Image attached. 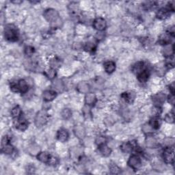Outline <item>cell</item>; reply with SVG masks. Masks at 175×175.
Listing matches in <instances>:
<instances>
[{
  "mask_svg": "<svg viewBox=\"0 0 175 175\" xmlns=\"http://www.w3.org/2000/svg\"><path fill=\"white\" fill-rule=\"evenodd\" d=\"M44 18L50 23L53 27H58L60 25L62 22L59 13L56 10L53 8H48L45 10L43 12Z\"/></svg>",
  "mask_w": 175,
  "mask_h": 175,
  "instance_id": "1",
  "label": "cell"
},
{
  "mask_svg": "<svg viewBox=\"0 0 175 175\" xmlns=\"http://www.w3.org/2000/svg\"><path fill=\"white\" fill-rule=\"evenodd\" d=\"M19 31L13 24H8L4 28L5 39L10 42H15L19 39Z\"/></svg>",
  "mask_w": 175,
  "mask_h": 175,
  "instance_id": "2",
  "label": "cell"
},
{
  "mask_svg": "<svg viewBox=\"0 0 175 175\" xmlns=\"http://www.w3.org/2000/svg\"><path fill=\"white\" fill-rule=\"evenodd\" d=\"M49 118V114H47L45 109H43L37 113L35 118H34V123L37 127H40L47 124Z\"/></svg>",
  "mask_w": 175,
  "mask_h": 175,
  "instance_id": "3",
  "label": "cell"
},
{
  "mask_svg": "<svg viewBox=\"0 0 175 175\" xmlns=\"http://www.w3.org/2000/svg\"><path fill=\"white\" fill-rule=\"evenodd\" d=\"M127 164L131 169L134 170H138L142 166V160L139 156L133 155L129 157Z\"/></svg>",
  "mask_w": 175,
  "mask_h": 175,
  "instance_id": "4",
  "label": "cell"
},
{
  "mask_svg": "<svg viewBox=\"0 0 175 175\" xmlns=\"http://www.w3.org/2000/svg\"><path fill=\"white\" fill-rule=\"evenodd\" d=\"M14 150H15L14 146L9 143L8 137L5 136L2 141V151L6 155H11Z\"/></svg>",
  "mask_w": 175,
  "mask_h": 175,
  "instance_id": "5",
  "label": "cell"
},
{
  "mask_svg": "<svg viewBox=\"0 0 175 175\" xmlns=\"http://www.w3.org/2000/svg\"><path fill=\"white\" fill-rule=\"evenodd\" d=\"M92 26L98 32H103L107 27V23L102 17H97V18L94 19L93 22H92Z\"/></svg>",
  "mask_w": 175,
  "mask_h": 175,
  "instance_id": "6",
  "label": "cell"
},
{
  "mask_svg": "<svg viewBox=\"0 0 175 175\" xmlns=\"http://www.w3.org/2000/svg\"><path fill=\"white\" fill-rule=\"evenodd\" d=\"M163 158L166 163H173L174 162V148L173 146L166 147L163 153Z\"/></svg>",
  "mask_w": 175,
  "mask_h": 175,
  "instance_id": "7",
  "label": "cell"
},
{
  "mask_svg": "<svg viewBox=\"0 0 175 175\" xmlns=\"http://www.w3.org/2000/svg\"><path fill=\"white\" fill-rule=\"evenodd\" d=\"M15 125L16 129L19 130V131H25L28 127V122H27V119L22 115L19 118L15 119Z\"/></svg>",
  "mask_w": 175,
  "mask_h": 175,
  "instance_id": "8",
  "label": "cell"
},
{
  "mask_svg": "<svg viewBox=\"0 0 175 175\" xmlns=\"http://www.w3.org/2000/svg\"><path fill=\"white\" fill-rule=\"evenodd\" d=\"M73 132L75 133V136L80 140L84 139L85 137V135H86V131H85L84 127L80 125L75 127L73 129Z\"/></svg>",
  "mask_w": 175,
  "mask_h": 175,
  "instance_id": "9",
  "label": "cell"
},
{
  "mask_svg": "<svg viewBox=\"0 0 175 175\" xmlns=\"http://www.w3.org/2000/svg\"><path fill=\"white\" fill-rule=\"evenodd\" d=\"M57 97V92L52 90H47L43 94V100L45 102H51L53 101Z\"/></svg>",
  "mask_w": 175,
  "mask_h": 175,
  "instance_id": "10",
  "label": "cell"
},
{
  "mask_svg": "<svg viewBox=\"0 0 175 175\" xmlns=\"http://www.w3.org/2000/svg\"><path fill=\"white\" fill-rule=\"evenodd\" d=\"M57 138L61 142H65L69 138V133L67 129H60L57 133Z\"/></svg>",
  "mask_w": 175,
  "mask_h": 175,
  "instance_id": "11",
  "label": "cell"
},
{
  "mask_svg": "<svg viewBox=\"0 0 175 175\" xmlns=\"http://www.w3.org/2000/svg\"><path fill=\"white\" fill-rule=\"evenodd\" d=\"M146 146L149 149L156 148L158 145V142L155 137L151 135H147V137L145 139Z\"/></svg>",
  "mask_w": 175,
  "mask_h": 175,
  "instance_id": "12",
  "label": "cell"
},
{
  "mask_svg": "<svg viewBox=\"0 0 175 175\" xmlns=\"http://www.w3.org/2000/svg\"><path fill=\"white\" fill-rule=\"evenodd\" d=\"M90 86L85 81H80L77 85V90L81 94H87L90 92Z\"/></svg>",
  "mask_w": 175,
  "mask_h": 175,
  "instance_id": "13",
  "label": "cell"
},
{
  "mask_svg": "<svg viewBox=\"0 0 175 175\" xmlns=\"http://www.w3.org/2000/svg\"><path fill=\"white\" fill-rule=\"evenodd\" d=\"M17 88H18V90L19 92L22 94L27 93L28 92L29 85L28 83L25 80H20L16 83Z\"/></svg>",
  "mask_w": 175,
  "mask_h": 175,
  "instance_id": "14",
  "label": "cell"
},
{
  "mask_svg": "<svg viewBox=\"0 0 175 175\" xmlns=\"http://www.w3.org/2000/svg\"><path fill=\"white\" fill-rule=\"evenodd\" d=\"M173 35L172 34H169L168 32L163 33L161 34L159 38V43L163 45H166V44H169L171 43L172 40Z\"/></svg>",
  "mask_w": 175,
  "mask_h": 175,
  "instance_id": "15",
  "label": "cell"
},
{
  "mask_svg": "<svg viewBox=\"0 0 175 175\" xmlns=\"http://www.w3.org/2000/svg\"><path fill=\"white\" fill-rule=\"evenodd\" d=\"M170 15V11L169 9L166 8H160L158 11L157 12L156 16L157 19L161 20H165L167 18H168Z\"/></svg>",
  "mask_w": 175,
  "mask_h": 175,
  "instance_id": "16",
  "label": "cell"
},
{
  "mask_svg": "<svg viewBox=\"0 0 175 175\" xmlns=\"http://www.w3.org/2000/svg\"><path fill=\"white\" fill-rule=\"evenodd\" d=\"M166 99V95L165 94L162 93V92H158V93L153 95L152 97L153 102L157 106H159L162 105L163 103L165 101Z\"/></svg>",
  "mask_w": 175,
  "mask_h": 175,
  "instance_id": "17",
  "label": "cell"
},
{
  "mask_svg": "<svg viewBox=\"0 0 175 175\" xmlns=\"http://www.w3.org/2000/svg\"><path fill=\"white\" fill-rule=\"evenodd\" d=\"M97 101V99L96 95L94 93H90L88 92L85 94V104L88 106H93L96 104Z\"/></svg>",
  "mask_w": 175,
  "mask_h": 175,
  "instance_id": "18",
  "label": "cell"
},
{
  "mask_svg": "<svg viewBox=\"0 0 175 175\" xmlns=\"http://www.w3.org/2000/svg\"><path fill=\"white\" fill-rule=\"evenodd\" d=\"M136 97V92L133 91H127L124 92V93L122 94V99H124L125 102L128 103V104H132V103L134 101Z\"/></svg>",
  "mask_w": 175,
  "mask_h": 175,
  "instance_id": "19",
  "label": "cell"
},
{
  "mask_svg": "<svg viewBox=\"0 0 175 175\" xmlns=\"http://www.w3.org/2000/svg\"><path fill=\"white\" fill-rule=\"evenodd\" d=\"M37 159L40 161V162L44 163H49V161L51 159V155L49 153L47 152H40L38 155H36Z\"/></svg>",
  "mask_w": 175,
  "mask_h": 175,
  "instance_id": "20",
  "label": "cell"
},
{
  "mask_svg": "<svg viewBox=\"0 0 175 175\" xmlns=\"http://www.w3.org/2000/svg\"><path fill=\"white\" fill-rule=\"evenodd\" d=\"M98 149L99 153H100L103 157H109L112 153L111 149L109 148L108 146L106 145L105 144V145L98 146Z\"/></svg>",
  "mask_w": 175,
  "mask_h": 175,
  "instance_id": "21",
  "label": "cell"
},
{
  "mask_svg": "<svg viewBox=\"0 0 175 175\" xmlns=\"http://www.w3.org/2000/svg\"><path fill=\"white\" fill-rule=\"evenodd\" d=\"M162 53L166 58H170L171 56H173L174 54V45L171 44L164 45L162 50Z\"/></svg>",
  "mask_w": 175,
  "mask_h": 175,
  "instance_id": "22",
  "label": "cell"
},
{
  "mask_svg": "<svg viewBox=\"0 0 175 175\" xmlns=\"http://www.w3.org/2000/svg\"><path fill=\"white\" fill-rule=\"evenodd\" d=\"M104 67L106 73L111 74L116 70V64L113 61H107L104 63Z\"/></svg>",
  "mask_w": 175,
  "mask_h": 175,
  "instance_id": "23",
  "label": "cell"
},
{
  "mask_svg": "<svg viewBox=\"0 0 175 175\" xmlns=\"http://www.w3.org/2000/svg\"><path fill=\"white\" fill-rule=\"evenodd\" d=\"M137 77H138V80L140 83H145L149 78V73L147 70H143L137 75Z\"/></svg>",
  "mask_w": 175,
  "mask_h": 175,
  "instance_id": "24",
  "label": "cell"
},
{
  "mask_svg": "<svg viewBox=\"0 0 175 175\" xmlns=\"http://www.w3.org/2000/svg\"><path fill=\"white\" fill-rule=\"evenodd\" d=\"M121 151L124 153H130L132 152L133 146L132 145L131 143L129 142H123L122 145H121Z\"/></svg>",
  "mask_w": 175,
  "mask_h": 175,
  "instance_id": "25",
  "label": "cell"
},
{
  "mask_svg": "<svg viewBox=\"0 0 175 175\" xmlns=\"http://www.w3.org/2000/svg\"><path fill=\"white\" fill-rule=\"evenodd\" d=\"M53 87L54 90L57 92H62L64 89V85L62 81L60 80H56L53 82Z\"/></svg>",
  "mask_w": 175,
  "mask_h": 175,
  "instance_id": "26",
  "label": "cell"
},
{
  "mask_svg": "<svg viewBox=\"0 0 175 175\" xmlns=\"http://www.w3.org/2000/svg\"><path fill=\"white\" fill-rule=\"evenodd\" d=\"M149 123L151 125L154 130H156L160 127L161 124H162V121H161V120L159 117L155 116V117H153L150 120V122Z\"/></svg>",
  "mask_w": 175,
  "mask_h": 175,
  "instance_id": "27",
  "label": "cell"
},
{
  "mask_svg": "<svg viewBox=\"0 0 175 175\" xmlns=\"http://www.w3.org/2000/svg\"><path fill=\"white\" fill-rule=\"evenodd\" d=\"M144 67H145V64L142 62H138L133 66L132 71L133 73L138 75L140 72H142L144 70Z\"/></svg>",
  "mask_w": 175,
  "mask_h": 175,
  "instance_id": "28",
  "label": "cell"
},
{
  "mask_svg": "<svg viewBox=\"0 0 175 175\" xmlns=\"http://www.w3.org/2000/svg\"><path fill=\"white\" fill-rule=\"evenodd\" d=\"M96 47H97V45H96V44L93 41L89 40L84 44V49L86 51H88V52H92L96 49Z\"/></svg>",
  "mask_w": 175,
  "mask_h": 175,
  "instance_id": "29",
  "label": "cell"
},
{
  "mask_svg": "<svg viewBox=\"0 0 175 175\" xmlns=\"http://www.w3.org/2000/svg\"><path fill=\"white\" fill-rule=\"evenodd\" d=\"M11 115L15 119L19 118L20 116H21L23 115V112H22L21 109L20 107H19V106H16V107H15L12 109Z\"/></svg>",
  "mask_w": 175,
  "mask_h": 175,
  "instance_id": "30",
  "label": "cell"
},
{
  "mask_svg": "<svg viewBox=\"0 0 175 175\" xmlns=\"http://www.w3.org/2000/svg\"><path fill=\"white\" fill-rule=\"evenodd\" d=\"M44 75H45V76L49 79V80H54L55 78H56V71L53 68H51L49 69H48L47 71H45L44 72Z\"/></svg>",
  "mask_w": 175,
  "mask_h": 175,
  "instance_id": "31",
  "label": "cell"
},
{
  "mask_svg": "<svg viewBox=\"0 0 175 175\" xmlns=\"http://www.w3.org/2000/svg\"><path fill=\"white\" fill-rule=\"evenodd\" d=\"M142 131L146 135H150L153 132L154 129L149 123H145L142 127Z\"/></svg>",
  "mask_w": 175,
  "mask_h": 175,
  "instance_id": "32",
  "label": "cell"
},
{
  "mask_svg": "<svg viewBox=\"0 0 175 175\" xmlns=\"http://www.w3.org/2000/svg\"><path fill=\"white\" fill-rule=\"evenodd\" d=\"M72 116V111L69 108H64L61 112V116L64 120L69 119Z\"/></svg>",
  "mask_w": 175,
  "mask_h": 175,
  "instance_id": "33",
  "label": "cell"
},
{
  "mask_svg": "<svg viewBox=\"0 0 175 175\" xmlns=\"http://www.w3.org/2000/svg\"><path fill=\"white\" fill-rule=\"evenodd\" d=\"M28 151L29 153L31 154V155H37L40 151V148L39 146H38L36 145H31L29 149H28Z\"/></svg>",
  "mask_w": 175,
  "mask_h": 175,
  "instance_id": "34",
  "label": "cell"
},
{
  "mask_svg": "<svg viewBox=\"0 0 175 175\" xmlns=\"http://www.w3.org/2000/svg\"><path fill=\"white\" fill-rule=\"evenodd\" d=\"M49 64L51 68H52L53 69L56 70V68H59L60 67V60L56 58H54L50 60Z\"/></svg>",
  "mask_w": 175,
  "mask_h": 175,
  "instance_id": "35",
  "label": "cell"
},
{
  "mask_svg": "<svg viewBox=\"0 0 175 175\" xmlns=\"http://www.w3.org/2000/svg\"><path fill=\"white\" fill-rule=\"evenodd\" d=\"M109 170L112 174H119L121 172V169L119 168V167L116 165L114 163H111L109 166Z\"/></svg>",
  "mask_w": 175,
  "mask_h": 175,
  "instance_id": "36",
  "label": "cell"
},
{
  "mask_svg": "<svg viewBox=\"0 0 175 175\" xmlns=\"http://www.w3.org/2000/svg\"><path fill=\"white\" fill-rule=\"evenodd\" d=\"M106 142H107V138H106V137L103 136H98L95 140L96 145H97L98 146L103 145H105Z\"/></svg>",
  "mask_w": 175,
  "mask_h": 175,
  "instance_id": "37",
  "label": "cell"
},
{
  "mask_svg": "<svg viewBox=\"0 0 175 175\" xmlns=\"http://www.w3.org/2000/svg\"><path fill=\"white\" fill-rule=\"evenodd\" d=\"M165 121L169 124H173L174 122V114L173 112H169L165 116Z\"/></svg>",
  "mask_w": 175,
  "mask_h": 175,
  "instance_id": "38",
  "label": "cell"
},
{
  "mask_svg": "<svg viewBox=\"0 0 175 175\" xmlns=\"http://www.w3.org/2000/svg\"><path fill=\"white\" fill-rule=\"evenodd\" d=\"M174 140L173 138H167L163 140V145L165 146V148L166 147H171L174 146Z\"/></svg>",
  "mask_w": 175,
  "mask_h": 175,
  "instance_id": "39",
  "label": "cell"
},
{
  "mask_svg": "<svg viewBox=\"0 0 175 175\" xmlns=\"http://www.w3.org/2000/svg\"><path fill=\"white\" fill-rule=\"evenodd\" d=\"M155 6V2H146L143 3L144 8L146 10L153 9Z\"/></svg>",
  "mask_w": 175,
  "mask_h": 175,
  "instance_id": "40",
  "label": "cell"
},
{
  "mask_svg": "<svg viewBox=\"0 0 175 175\" xmlns=\"http://www.w3.org/2000/svg\"><path fill=\"white\" fill-rule=\"evenodd\" d=\"M34 51H35V50H34V47L32 46H27L25 48V53L28 56H32L34 53Z\"/></svg>",
  "mask_w": 175,
  "mask_h": 175,
  "instance_id": "41",
  "label": "cell"
},
{
  "mask_svg": "<svg viewBox=\"0 0 175 175\" xmlns=\"http://www.w3.org/2000/svg\"><path fill=\"white\" fill-rule=\"evenodd\" d=\"M83 113H84V116L86 118H88L89 116H91V111L88 105L84 106L83 108Z\"/></svg>",
  "mask_w": 175,
  "mask_h": 175,
  "instance_id": "42",
  "label": "cell"
},
{
  "mask_svg": "<svg viewBox=\"0 0 175 175\" xmlns=\"http://www.w3.org/2000/svg\"><path fill=\"white\" fill-rule=\"evenodd\" d=\"M104 122L106 125L109 127V126H111L114 124V119H113V118L111 117V116H108V117H106L105 118Z\"/></svg>",
  "mask_w": 175,
  "mask_h": 175,
  "instance_id": "43",
  "label": "cell"
},
{
  "mask_svg": "<svg viewBox=\"0 0 175 175\" xmlns=\"http://www.w3.org/2000/svg\"><path fill=\"white\" fill-rule=\"evenodd\" d=\"M72 155L74 156V157H80L81 155V151L78 148H77V150L76 149H74L72 150Z\"/></svg>",
  "mask_w": 175,
  "mask_h": 175,
  "instance_id": "44",
  "label": "cell"
},
{
  "mask_svg": "<svg viewBox=\"0 0 175 175\" xmlns=\"http://www.w3.org/2000/svg\"><path fill=\"white\" fill-rule=\"evenodd\" d=\"M105 37V34L103 32H98V33L96 35V38L98 40H101L102 39H104Z\"/></svg>",
  "mask_w": 175,
  "mask_h": 175,
  "instance_id": "45",
  "label": "cell"
},
{
  "mask_svg": "<svg viewBox=\"0 0 175 175\" xmlns=\"http://www.w3.org/2000/svg\"><path fill=\"white\" fill-rule=\"evenodd\" d=\"M168 103L171 105H174V94H171L170 95L168 96Z\"/></svg>",
  "mask_w": 175,
  "mask_h": 175,
  "instance_id": "46",
  "label": "cell"
},
{
  "mask_svg": "<svg viewBox=\"0 0 175 175\" xmlns=\"http://www.w3.org/2000/svg\"><path fill=\"white\" fill-rule=\"evenodd\" d=\"M12 3H16V4H19V3H21V2H12Z\"/></svg>",
  "mask_w": 175,
  "mask_h": 175,
  "instance_id": "47",
  "label": "cell"
}]
</instances>
